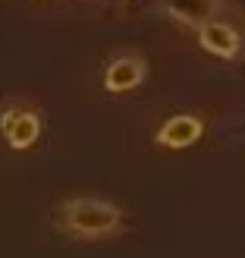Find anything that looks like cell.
I'll return each mask as SVG.
<instances>
[{
  "label": "cell",
  "instance_id": "4",
  "mask_svg": "<svg viewBox=\"0 0 245 258\" xmlns=\"http://www.w3.org/2000/svg\"><path fill=\"white\" fill-rule=\"evenodd\" d=\"M201 133H204V123L195 117V113H176V117H170L157 129V136H154V139H157V145L179 151V148L195 145V142L201 139Z\"/></svg>",
  "mask_w": 245,
  "mask_h": 258
},
{
  "label": "cell",
  "instance_id": "1",
  "mask_svg": "<svg viewBox=\"0 0 245 258\" xmlns=\"http://www.w3.org/2000/svg\"><path fill=\"white\" fill-rule=\"evenodd\" d=\"M54 227L75 239H101L123 227V211L101 199H69L54 211Z\"/></svg>",
  "mask_w": 245,
  "mask_h": 258
},
{
  "label": "cell",
  "instance_id": "6",
  "mask_svg": "<svg viewBox=\"0 0 245 258\" xmlns=\"http://www.w3.org/2000/svg\"><path fill=\"white\" fill-rule=\"evenodd\" d=\"M164 4H167L170 16H176V19H183V22L198 29L201 22L214 19V10H217L220 0H164Z\"/></svg>",
  "mask_w": 245,
  "mask_h": 258
},
{
  "label": "cell",
  "instance_id": "5",
  "mask_svg": "<svg viewBox=\"0 0 245 258\" xmlns=\"http://www.w3.org/2000/svg\"><path fill=\"white\" fill-rule=\"evenodd\" d=\"M145 79V60L141 57H117L104 70V88L110 95H126Z\"/></svg>",
  "mask_w": 245,
  "mask_h": 258
},
{
  "label": "cell",
  "instance_id": "3",
  "mask_svg": "<svg viewBox=\"0 0 245 258\" xmlns=\"http://www.w3.org/2000/svg\"><path fill=\"white\" fill-rule=\"evenodd\" d=\"M198 44L214 57H223V60H233L239 57V47H242V38L229 22L223 19H208L198 25Z\"/></svg>",
  "mask_w": 245,
  "mask_h": 258
},
{
  "label": "cell",
  "instance_id": "2",
  "mask_svg": "<svg viewBox=\"0 0 245 258\" xmlns=\"http://www.w3.org/2000/svg\"><path fill=\"white\" fill-rule=\"evenodd\" d=\"M0 133H4L7 145L10 148H32L38 136H41V117H38V110L32 107H22V104H13L0 113Z\"/></svg>",
  "mask_w": 245,
  "mask_h": 258
}]
</instances>
